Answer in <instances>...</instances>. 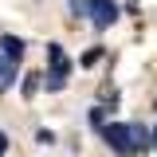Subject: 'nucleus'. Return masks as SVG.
Returning <instances> with one entry per match:
<instances>
[{"label": "nucleus", "mask_w": 157, "mask_h": 157, "mask_svg": "<svg viewBox=\"0 0 157 157\" xmlns=\"http://www.w3.org/2000/svg\"><path fill=\"white\" fill-rule=\"evenodd\" d=\"M102 141L114 149L118 157H134L145 145H153V130L141 122H106L102 126Z\"/></svg>", "instance_id": "nucleus-1"}, {"label": "nucleus", "mask_w": 157, "mask_h": 157, "mask_svg": "<svg viewBox=\"0 0 157 157\" xmlns=\"http://www.w3.org/2000/svg\"><path fill=\"white\" fill-rule=\"evenodd\" d=\"M47 63H51V71H47V78H43V86L55 94V90H63V86H67V75H71V59L63 55V47H59V43H47Z\"/></svg>", "instance_id": "nucleus-2"}, {"label": "nucleus", "mask_w": 157, "mask_h": 157, "mask_svg": "<svg viewBox=\"0 0 157 157\" xmlns=\"http://www.w3.org/2000/svg\"><path fill=\"white\" fill-rule=\"evenodd\" d=\"M118 0H86V16H90V24L94 28H110L118 20Z\"/></svg>", "instance_id": "nucleus-3"}, {"label": "nucleus", "mask_w": 157, "mask_h": 157, "mask_svg": "<svg viewBox=\"0 0 157 157\" xmlns=\"http://www.w3.org/2000/svg\"><path fill=\"white\" fill-rule=\"evenodd\" d=\"M0 51H4L8 63H20L24 59V39L20 36H0Z\"/></svg>", "instance_id": "nucleus-4"}, {"label": "nucleus", "mask_w": 157, "mask_h": 157, "mask_svg": "<svg viewBox=\"0 0 157 157\" xmlns=\"http://www.w3.org/2000/svg\"><path fill=\"white\" fill-rule=\"evenodd\" d=\"M16 82V63H8V59H0V90H8Z\"/></svg>", "instance_id": "nucleus-5"}, {"label": "nucleus", "mask_w": 157, "mask_h": 157, "mask_svg": "<svg viewBox=\"0 0 157 157\" xmlns=\"http://www.w3.org/2000/svg\"><path fill=\"white\" fill-rule=\"evenodd\" d=\"M90 122L102 130V126H106V110H102V106H94V110H90Z\"/></svg>", "instance_id": "nucleus-6"}, {"label": "nucleus", "mask_w": 157, "mask_h": 157, "mask_svg": "<svg viewBox=\"0 0 157 157\" xmlns=\"http://www.w3.org/2000/svg\"><path fill=\"white\" fill-rule=\"evenodd\" d=\"M36 78H39V75H28V78H24V94H36V86H39Z\"/></svg>", "instance_id": "nucleus-7"}, {"label": "nucleus", "mask_w": 157, "mask_h": 157, "mask_svg": "<svg viewBox=\"0 0 157 157\" xmlns=\"http://www.w3.org/2000/svg\"><path fill=\"white\" fill-rule=\"evenodd\" d=\"M36 141H39V145H51V141H55V134H51V130H39Z\"/></svg>", "instance_id": "nucleus-8"}, {"label": "nucleus", "mask_w": 157, "mask_h": 157, "mask_svg": "<svg viewBox=\"0 0 157 157\" xmlns=\"http://www.w3.org/2000/svg\"><path fill=\"white\" fill-rule=\"evenodd\" d=\"M71 12L75 16H86V0H71Z\"/></svg>", "instance_id": "nucleus-9"}, {"label": "nucleus", "mask_w": 157, "mask_h": 157, "mask_svg": "<svg viewBox=\"0 0 157 157\" xmlns=\"http://www.w3.org/2000/svg\"><path fill=\"white\" fill-rule=\"evenodd\" d=\"M4 149H8V134L0 130V153H4Z\"/></svg>", "instance_id": "nucleus-10"}, {"label": "nucleus", "mask_w": 157, "mask_h": 157, "mask_svg": "<svg viewBox=\"0 0 157 157\" xmlns=\"http://www.w3.org/2000/svg\"><path fill=\"white\" fill-rule=\"evenodd\" d=\"M153 145H157V126H153Z\"/></svg>", "instance_id": "nucleus-11"}]
</instances>
